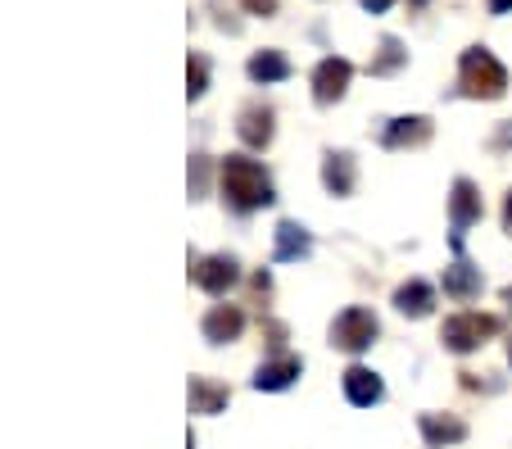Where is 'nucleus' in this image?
Returning a JSON list of instances; mask_svg holds the SVG:
<instances>
[{"label":"nucleus","instance_id":"obj_2","mask_svg":"<svg viewBox=\"0 0 512 449\" xmlns=\"http://www.w3.org/2000/svg\"><path fill=\"white\" fill-rule=\"evenodd\" d=\"M458 91L467 100H503L508 96V69L494 59V50L467 46L458 55Z\"/></svg>","mask_w":512,"mask_h":449},{"label":"nucleus","instance_id":"obj_13","mask_svg":"<svg viewBox=\"0 0 512 449\" xmlns=\"http://www.w3.org/2000/svg\"><path fill=\"white\" fill-rule=\"evenodd\" d=\"M340 386H345V400L354 404V409H372V404H381V395H386V386H381V377L372 368H363V363H354V368H345V377H340Z\"/></svg>","mask_w":512,"mask_h":449},{"label":"nucleus","instance_id":"obj_4","mask_svg":"<svg viewBox=\"0 0 512 449\" xmlns=\"http://www.w3.org/2000/svg\"><path fill=\"white\" fill-rule=\"evenodd\" d=\"M377 332H381L377 313L363 309V304H349L345 313H336V323H331V345L340 354H363V350H372Z\"/></svg>","mask_w":512,"mask_h":449},{"label":"nucleus","instance_id":"obj_23","mask_svg":"<svg viewBox=\"0 0 512 449\" xmlns=\"http://www.w3.org/2000/svg\"><path fill=\"white\" fill-rule=\"evenodd\" d=\"M277 5H281V0H241V10L245 14H259V19H272V14H277Z\"/></svg>","mask_w":512,"mask_h":449},{"label":"nucleus","instance_id":"obj_18","mask_svg":"<svg viewBox=\"0 0 512 449\" xmlns=\"http://www.w3.org/2000/svg\"><path fill=\"white\" fill-rule=\"evenodd\" d=\"M186 395H191V413H223L227 400H232V391L213 377H191V391Z\"/></svg>","mask_w":512,"mask_h":449},{"label":"nucleus","instance_id":"obj_15","mask_svg":"<svg viewBox=\"0 0 512 449\" xmlns=\"http://www.w3.org/2000/svg\"><path fill=\"white\" fill-rule=\"evenodd\" d=\"M417 427H422V440L431 449H445V445L467 440V422L454 418V413H422V418H417Z\"/></svg>","mask_w":512,"mask_h":449},{"label":"nucleus","instance_id":"obj_20","mask_svg":"<svg viewBox=\"0 0 512 449\" xmlns=\"http://www.w3.org/2000/svg\"><path fill=\"white\" fill-rule=\"evenodd\" d=\"M404 64H408L404 41H399V37H381V46H377V55H372L368 73H372V78H390V73H399Z\"/></svg>","mask_w":512,"mask_h":449},{"label":"nucleus","instance_id":"obj_5","mask_svg":"<svg viewBox=\"0 0 512 449\" xmlns=\"http://www.w3.org/2000/svg\"><path fill=\"white\" fill-rule=\"evenodd\" d=\"M191 282L209 295H227L236 282H241V264H236V254H227V250L195 254L191 259Z\"/></svg>","mask_w":512,"mask_h":449},{"label":"nucleus","instance_id":"obj_11","mask_svg":"<svg viewBox=\"0 0 512 449\" xmlns=\"http://www.w3.org/2000/svg\"><path fill=\"white\" fill-rule=\"evenodd\" d=\"M300 372H304L300 354H272V359H263L259 372H254V391H286V386H295Z\"/></svg>","mask_w":512,"mask_h":449},{"label":"nucleus","instance_id":"obj_19","mask_svg":"<svg viewBox=\"0 0 512 449\" xmlns=\"http://www.w3.org/2000/svg\"><path fill=\"white\" fill-rule=\"evenodd\" d=\"M245 73H250V82H259V87H272V82L290 78V59L281 55V50H259V55H250Z\"/></svg>","mask_w":512,"mask_h":449},{"label":"nucleus","instance_id":"obj_29","mask_svg":"<svg viewBox=\"0 0 512 449\" xmlns=\"http://www.w3.org/2000/svg\"><path fill=\"white\" fill-rule=\"evenodd\" d=\"M499 300L508 304V313H512V286H503V291H499Z\"/></svg>","mask_w":512,"mask_h":449},{"label":"nucleus","instance_id":"obj_17","mask_svg":"<svg viewBox=\"0 0 512 449\" xmlns=\"http://www.w3.org/2000/svg\"><path fill=\"white\" fill-rule=\"evenodd\" d=\"M313 250V236L304 223H295V218H281L277 223V245H272V254H277L281 264H290V259H309Z\"/></svg>","mask_w":512,"mask_h":449},{"label":"nucleus","instance_id":"obj_30","mask_svg":"<svg viewBox=\"0 0 512 449\" xmlns=\"http://www.w3.org/2000/svg\"><path fill=\"white\" fill-rule=\"evenodd\" d=\"M508 363H512V341H508Z\"/></svg>","mask_w":512,"mask_h":449},{"label":"nucleus","instance_id":"obj_28","mask_svg":"<svg viewBox=\"0 0 512 449\" xmlns=\"http://www.w3.org/2000/svg\"><path fill=\"white\" fill-rule=\"evenodd\" d=\"M490 14H512V0H490Z\"/></svg>","mask_w":512,"mask_h":449},{"label":"nucleus","instance_id":"obj_9","mask_svg":"<svg viewBox=\"0 0 512 449\" xmlns=\"http://www.w3.org/2000/svg\"><path fill=\"white\" fill-rule=\"evenodd\" d=\"M272 105H263V100H250V105L236 114V137L245 141L250 150H268L272 137H277V123H272Z\"/></svg>","mask_w":512,"mask_h":449},{"label":"nucleus","instance_id":"obj_12","mask_svg":"<svg viewBox=\"0 0 512 449\" xmlns=\"http://www.w3.org/2000/svg\"><path fill=\"white\" fill-rule=\"evenodd\" d=\"M440 286H445V295H449V300H458V304H472L476 295L485 291V277H481V268H476L472 259H463V254H458L454 264L445 268V282H440Z\"/></svg>","mask_w":512,"mask_h":449},{"label":"nucleus","instance_id":"obj_14","mask_svg":"<svg viewBox=\"0 0 512 449\" xmlns=\"http://www.w3.org/2000/svg\"><path fill=\"white\" fill-rule=\"evenodd\" d=\"M322 186H327L331 196H354L358 168H354L349 150H327V155H322Z\"/></svg>","mask_w":512,"mask_h":449},{"label":"nucleus","instance_id":"obj_10","mask_svg":"<svg viewBox=\"0 0 512 449\" xmlns=\"http://www.w3.org/2000/svg\"><path fill=\"white\" fill-rule=\"evenodd\" d=\"M200 332H204V341H209V345H232V341H241V332H245L241 304H213V309L204 313Z\"/></svg>","mask_w":512,"mask_h":449},{"label":"nucleus","instance_id":"obj_26","mask_svg":"<svg viewBox=\"0 0 512 449\" xmlns=\"http://www.w3.org/2000/svg\"><path fill=\"white\" fill-rule=\"evenodd\" d=\"M358 5H363L368 14H386L390 5H395V0H358Z\"/></svg>","mask_w":512,"mask_h":449},{"label":"nucleus","instance_id":"obj_21","mask_svg":"<svg viewBox=\"0 0 512 449\" xmlns=\"http://www.w3.org/2000/svg\"><path fill=\"white\" fill-rule=\"evenodd\" d=\"M204 91H209V59L191 55V59H186V96L200 100Z\"/></svg>","mask_w":512,"mask_h":449},{"label":"nucleus","instance_id":"obj_24","mask_svg":"<svg viewBox=\"0 0 512 449\" xmlns=\"http://www.w3.org/2000/svg\"><path fill=\"white\" fill-rule=\"evenodd\" d=\"M250 295H254V300H268V295H272V277L268 273H254L250 277Z\"/></svg>","mask_w":512,"mask_h":449},{"label":"nucleus","instance_id":"obj_22","mask_svg":"<svg viewBox=\"0 0 512 449\" xmlns=\"http://www.w3.org/2000/svg\"><path fill=\"white\" fill-rule=\"evenodd\" d=\"M209 191V155H191V200H204Z\"/></svg>","mask_w":512,"mask_h":449},{"label":"nucleus","instance_id":"obj_16","mask_svg":"<svg viewBox=\"0 0 512 449\" xmlns=\"http://www.w3.org/2000/svg\"><path fill=\"white\" fill-rule=\"evenodd\" d=\"M395 309L404 313V318H431L435 313V286L422 282V277H408V282L395 291Z\"/></svg>","mask_w":512,"mask_h":449},{"label":"nucleus","instance_id":"obj_6","mask_svg":"<svg viewBox=\"0 0 512 449\" xmlns=\"http://www.w3.org/2000/svg\"><path fill=\"white\" fill-rule=\"evenodd\" d=\"M485 218V200H481V186L472 177H458L454 191H449V223H454V250L463 254V232L472 223Z\"/></svg>","mask_w":512,"mask_h":449},{"label":"nucleus","instance_id":"obj_1","mask_svg":"<svg viewBox=\"0 0 512 449\" xmlns=\"http://www.w3.org/2000/svg\"><path fill=\"white\" fill-rule=\"evenodd\" d=\"M218 191H223V205L232 209V214H254V209H268L272 200H277L268 168L245 155H227L223 164H218Z\"/></svg>","mask_w":512,"mask_h":449},{"label":"nucleus","instance_id":"obj_3","mask_svg":"<svg viewBox=\"0 0 512 449\" xmlns=\"http://www.w3.org/2000/svg\"><path fill=\"white\" fill-rule=\"evenodd\" d=\"M499 332H503V318H499V313L463 309V313H454V318H445V327H440V341H445L449 354H472V350H481L485 341H494Z\"/></svg>","mask_w":512,"mask_h":449},{"label":"nucleus","instance_id":"obj_8","mask_svg":"<svg viewBox=\"0 0 512 449\" xmlns=\"http://www.w3.org/2000/svg\"><path fill=\"white\" fill-rule=\"evenodd\" d=\"M431 118L426 114H399V118H386L381 123V132H377V141L386 150H417V146H426L431 141Z\"/></svg>","mask_w":512,"mask_h":449},{"label":"nucleus","instance_id":"obj_27","mask_svg":"<svg viewBox=\"0 0 512 449\" xmlns=\"http://www.w3.org/2000/svg\"><path fill=\"white\" fill-rule=\"evenodd\" d=\"M503 232L512 236V191H508V196H503Z\"/></svg>","mask_w":512,"mask_h":449},{"label":"nucleus","instance_id":"obj_7","mask_svg":"<svg viewBox=\"0 0 512 449\" xmlns=\"http://www.w3.org/2000/svg\"><path fill=\"white\" fill-rule=\"evenodd\" d=\"M349 82H354V64H349L345 55H327L318 69H313V100H318L322 109L336 105V100H345Z\"/></svg>","mask_w":512,"mask_h":449},{"label":"nucleus","instance_id":"obj_25","mask_svg":"<svg viewBox=\"0 0 512 449\" xmlns=\"http://www.w3.org/2000/svg\"><path fill=\"white\" fill-rule=\"evenodd\" d=\"M490 150H512V123H499V132L490 137Z\"/></svg>","mask_w":512,"mask_h":449}]
</instances>
